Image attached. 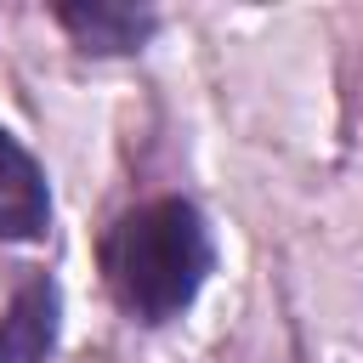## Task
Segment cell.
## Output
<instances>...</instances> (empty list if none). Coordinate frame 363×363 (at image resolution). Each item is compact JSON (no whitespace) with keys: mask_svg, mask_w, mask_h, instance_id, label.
Here are the masks:
<instances>
[{"mask_svg":"<svg viewBox=\"0 0 363 363\" xmlns=\"http://www.w3.org/2000/svg\"><path fill=\"white\" fill-rule=\"evenodd\" d=\"M57 23L74 34L79 51L91 57H125V51H142L159 28V17L147 6H130V0H62L57 6Z\"/></svg>","mask_w":363,"mask_h":363,"instance_id":"7a4b0ae2","label":"cell"},{"mask_svg":"<svg viewBox=\"0 0 363 363\" xmlns=\"http://www.w3.org/2000/svg\"><path fill=\"white\" fill-rule=\"evenodd\" d=\"M210 227L187 199H153L113 221L102 244V272L113 301L136 323H170L193 306L210 278Z\"/></svg>","mask_w":363,"mask_h":363,"instance_id":"6da1fadb","label":"cell"},{"mask_svg":"<svg viewBox=\"0 0 363 363\" xmlns=\"http://www.w3.org/2000/svg\"><path fill=\"white\" fill-rule=\"evenodd\" d=\"M57 318H62V295L51 278H28L6 318H0V363H45L57 346Z\"/></svg>","mask_w":363,"mask_h":363,"instance_id":"277c9868","label":"cell"},{"mask_svg":"<svg viewBox=\"0 0 363 363\" xmlns=\"http://www.w3.org/2000/svg\"><path fill=\"white\" fill-rule=\"evenodd\" d=\"M51 221V187H45V170L28 159V147L0 125V238L23 244V238H40Z\"/></svg>","mask_w":363,"mask_h":363,"instance_id":"3957f363","label":"cell"}]
</instances>
